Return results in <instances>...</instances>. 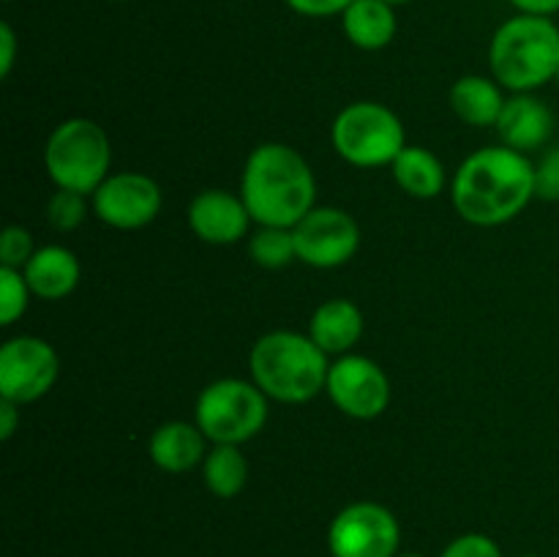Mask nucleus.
<instances>
[{
	"label": "nucleus",
	"mask_w": 559,
	"mask_h": 557,
	"mask_svg": "<svg viewBox=\"0 0 559 557\" xmlns=\"http://www.w3.org/2000/svg\"><path fill=\"white\" fill-rule=\"evenodd\" d=\"M535 200V164L513 147L469 153L451 180V202L464 222L500 227Z\"/></svg>",
	"instance_id": "f257e3e1"
},
{
	"label": "nucleus",
	"mask_w": 559,
	"mask_h": 557,
	"mask_svg": "<svg viewBox=\"0 0 559 557\" xmlns=\"http://www.w3.org/2000/svg\"><path fill=\"white\" fill-rule=\"evenodd\" d=\"M240 200L257 227L293 229L317 208V180L309 162L284 142H262L246 158Z\"/></svg>",
	"instance_id": "f03ea898"
},
{
	"label": "nucleus",
	"mask_w": 559,
	"mask_h": 557,
	"mask_svg": "<svg viewBox=\"0 0 559 557\" xmlns=\"http://www.w3.org/2000/svg\"><path fill=\"white\" fill-rule=\"evenodd\" d=\"M249 369L251 382L267 399L306 404L325 391L331 364L309 333L271 331L251 347Z\"/></svg>",
	"instance_id": "7ed1b4c3"
},
{
	"label": "nucleus",
	"mask_w": 559,
	"mask_h": 557,
	"mask_svg": "<svg viewBox=\"0 0 559 557\" xmlns=\"http://www.w3.org/2000/svg\"><path fill=\"white\" fill-rule=\"evenodd\" d=\"M489 66L506 91H538L559 71V25L551 16H511L491 36Z\"/></svg>",
	"instance_id": "20e7f679"
},
{
	"label": "nucleus",
	"mask_w": 559,
	"mask_h": 557,
	"mask_svg": "<svg viewBox=\"0 0 559 557\" xmlns=\"http://www.w3.org/2000/svg\"><path fill=\"white\" fill-rule=\"evenodd\" d=\"M44 167L58 189L93 197V191L112 175L109 134L91 118L63 120L44 145Z\"/></svg>",
	"instance_id": "39448f33"
},
{
	"label": "nucleus",
	"mask_w": 559,
	"mask_h": 557,
	"mask_svg": "<svg viewBox=\"0 0 559 557\" xmlns=\"http://www.w3.org/2000/svg\"><path fill=\"white\" fill-rule=\"evenodd\" d=\"M331 142L338 156L360 169L391 167L407 147L404 123L380 102L347 104L331 126Z\"/></svg>",
	"instance_id": "423d86ee"
},
{
	"label": "nucleus",
	"mask_w": 559,
	"mask_h": 557,
	"mask_svg": "<svg viewBox=\"0 0 559 557\" xmlns=\"http://www.w3.org/2000/svg\"><path fill=\"white\" fill-rule=\"evenodd\" d=\"M194 424L213 446H243L267 424V396L249 380L222 377L197 396Z\"/></svg>",
	"instance_id": "0eeeda50"
},
{
	"label": "nucleus",
	"mask_w": 559,
	"mask_h": 557,
	"mask_svg": "<svg viewBox=\"0 0 559 557\" xmlns=\"http://www.w3.org/2000/svg\"><path fill=\"white\" fill-rule=\"evenodd\" d=\"M399 544V519L382 502H349L328 528V549L333 557H396Z\"/></svg>",
	"instance_id": "6e6552de"
},
{
	"label": "nucleus",
	"mask_w": 559,
	"mask_h": 557,
	"mask_svg": "<svg viewBox=\"0 0 559 557\" xmlns=\"http://www.w3.org/2000/svg\"><path fill=\"white\" fill-rule=\"evenodd\" d=\"M60 375V358L52 344L41 336L9 339L0 347V399L14 404L38 402L52 391Z\"/></svg>",
	"instance_id": "1a4fd4ad"
},
{
	"label": "nucleus",
	"mask_w": 559,
	"mask_h": 557,
	"mask_svg": "<svg viewBox=\"0 0 559 557\" xmlns=\"http://www.w3.org/2000/svg\"><path fill=\"white\" fill-rule=\"evenodd\" d=\"M325 391L331 402L355 420L380 418L393 396L385 369L377 360L355 353L338 355L333 360Z\"/></svg>",
	"instance_id": "9d476101"
},
{
	"label": "nucleus",
	"mask_w": 559,
	"mask_h": 557,
	"mask_svg": "<svg viewBox=\"0 0 559 557\" xmlns=\"http://www.w3.org/2000/svg\"><path fill=\"white\" fill-rule=\"evenodd\" d=\"M298 260L320 271L344 265L360 249V227L342 208H311L293 227Z\"/></svg>",
	"instance_id": "9b49d317"
},
{
	"label": "nucleus",
	"mask_w": 559,
	"mask_h": 557,
	"mask_svg": "<svg viewBox=\"0 0 559 557\" xmlns=\"http://www.w3.org/2000/svg\"><path fill=\"white\" fill-rule=\"evenodd\" d=\"M162 205V186L145 173H112L91 197L96 218L112 229L147 227Z\"/></svg>",
	"instance_id": "f8f14e48"
},
{
	"label": "nucleus",
	"mask_w": 559,
	"mask_h": 557,
	"mask_svg": "<svg viewBox=\"0 0 559 557\" xmlns=\"http://www.w3.org/2000/svg\"><path fill=\"white\" fill-rule=\"evenodd\" d=\"M189 229L200 240L211 246H233L240 238L249 235L251 227V213L240 194L224 189H205L191 200L189 211Z\"/></svg>",
	"instance_id": "ddd939ff"
},
{
	"label": "nucleus",
	"mask_w": 559,
	"mask_h": 557,
	"mask_svg": "<svg viewBox=\"0 0 559 557\" xmlns=\"http://www.w3.org/2000/svg\"><path fill=\"white\" fill-rule=\"evenodd\" d=\"M555 131V112L533 93H513L497 120V134L502 145L519 153L538 151Z\"/></svg>",
	"instance_id": "4468645a"
},
{
	"label": "nucleus",
	"mask_w": 559,
	"mask_h": 557,
	"mask_svg": "<svg viewBox=\"0 0 559 557\" xmlns=\"http://www.w3.org/2000/svg\"><path fill=\"white\" fill-rule=\"evenodd\" d=\"M22 276H25L27 287L36 298L63 300L80 284L82 268L74 251L66 249V246L49 244L33 251L27 265L22 268Z\"/></svg>",
	"instance_id": "2eb2a0df"
},
{
	"label": "nucleus",
	"mask_w": 559,
	"mask_h": 557,
	"mask_svg": "<svg viewBox=\"0 0 559 557\" xmlns=\"http://www.w3.org/2000/svg\"><path fill=\"white\" fill-rule=\"evenodd\" d=\"M207 437L202 435V429L189 420H167V424L158 426L151 435L147 442V453H151V462L156 464L164 473H189L197 464L205 462Z\"/></svg>",
	"instance_id": "dca6fc26"
},
{
	"label": "nucleus",
	"mask_w": 559,
	"mask_h": 557,
	"mask_svg": "<svg viewBox=\"0 0 559 557\" xmlns=\"http://www.w3.org/2000/svg\"><path fill=\"white\" fill-rule=\"evenodd\" d=\"M309 336L328 355H347L364 336V311L349 298H331L314 309Z\"/></svg>",
	"instance_id": "f3484780"
},
{
	"label": "nucleus",
	"mask_w": 559,
	"mask_h": 557,
	"mask_svg": "<svg viewBox=\"0 0 559 557\" xmlns=\"http://www.w3.org/2000/svg\"><path fill=\"white\" fill-rule=\"evenodd\" d=\"M342 31L353 47L364 52H380L396 38V5L385 0H355L342 16Z\"/></svg>",
	"instance_id": "a211bd4d"
},
{
	"label": "nucleus",
	"mask_w": 559,
	"mask_h": 557,
	"mask_svg": "<svg viewBox=\"0 0 559 557\" xmlns=\"http://www.w3.org/2000/svg\"><path fill=\"white\" fill-rule=\"evenodd\" d=\"M502 91L506 87L495 76L467 74L453 82L448 98H451V109L459 115V120L484 129V126H497L500 120L502 107L508 102Z\"/></svg>",
	"instance_id": "6ab92c4d"
},
{
	"label": "nucleus",
	"mask_w": 559,
	"mask_h": 557,
	"mask_svg": "<svg viewBox=\"0 0 559 557\" xmlns=\"http://www.w3.org/2000/svg\"><path fill=\"white\" fill-rule=\"evenodd\" d=\"M393 180L415 200H435L445 189V167L440 158L420 145H407L391 164Z\"/></svg>",
	"instance_id": "aec40b11"
},
{
	"label": "nucleus",
	"mask_w": 559,
	"mask_h": 557,
	"mask_svg": "<svg viewBox=\"0 0 559 557\" xmlns=\"http://www.w3.org/2000/svg\"><path fill=\"white\" fill-rule=\"evenodd\" d=\"M202 478L211 495L222 500L238 497L249 481V462L240 453V446H213L202 462Z\"/></svg>",
	"instance_id": "412c9836"
},
{
	"label": "nucleus",
	"mask_w": 559,
	"mask_h": 557,
	"mask_svg": "<svg viewBox=\"0 0 559 557\" xmlns=\"http://www.w3.org/2000/svg\"><path fill=\"white\" fill-rule=\"evenodd\" d=\"M249 257L260 268L278 271L298 260L295 249V235L287 227H257V233L249 238Z\"/></svg>",
	"instance_id": "4be33fe9"
},
{
	"label": "nucleus",
	"mask_w": 559,
	"mask_h": 557,
	"mask_svg": "<svg viewBox=\"0 0 559 557\" xmlns=\"http://www.w3.org/2000/svg\"><path fill=\"white\" fill-rule=\"evenodd\" d=\"M31 287L16 268L0 265V325L9 328L20 320L31 304Z\"/></svg>",
	"instance_id": "5701e85b"
},
{
	"label": "nucleus",
	"mask_w": 559,
	"mask_h": 557,
	"mask_svg": "<svg viewBox=\"0 0 559 557\" xmlns=\"http://www.w3.org/2000/svg\"><path fill=\"white\" fill-rule=\"evenodd\" d=\"M87 216V197L80 191L58 189L47 202V222L58 233H74Z\"/></svg>",
	"instance_id": "b1692460"
},
{
	"label": "nucleus",
	"mask_w": 559,
	"mask_h": 557,
	"mask_svg": "<svg viewBox=\"0 0 559 557\" xmlns=\"http://www.w3.org/2000/svg\"><path fill=\"white\" fill-rule=\"evenodd\" d=\"M36 246H33V235L27 233L20 224H9L0 235V265L3 268H22L27 265V260L33 257Z\"/></svg>",
	"instance_id": "393cba45"
},
{
	"label": "nucleus",
	"mask_w": 559,
	"mask_h": 557,
	"mask_svg": "<svg viewBox=\"0 0 559 557\" xmlns=\"http://www.w3.org/2000/svg\"><path fill=\"white\" fill-rule=\"evenodd\" d=\"M440 557H502L500 544L484 533H464L442 549Z\"/></svg>",
	"instance_id": "a878e982"
},
{
	"label": "nucleus",
	"mask_w": 559,
	"mask_h": 557,
	"mask_svg": "<svg viewBox=\"0 0 559 557\" xmlns=\"http://www.w3.org/2000/svg\"><path fill=\"white\" fill-rule=\"evenodd\" d=\"M535 197L546 202H559V145L544 153L535 164Z\"/></svg>",
	"instance_id": "bb28decb"
},
{
	"label": "nucleus",
	"mask_w": 559,
	"mask_h": 557,
	"mask_svg": "<svg viewBox=\"0 0 559 557\" xmlns=\"http://www.w3.org/2000/svg\"><path fill=\"white\" fill-rule=\"evenodd\" d=\"M355 0H284L289 11L309 20H325V16H342Z\"/></svg>",
	"instance_id": "cd10ccee"
},
{
	"label": "nucleus",
	"mask_w": 559,
	"mask_h": 557,
	"mask_svg": "<svg viewBox=\"0 0 559 557\" xmlns=\"http://www.w3.org/2000/svg\"><path fill=\"white\" fill-rule=\"evenodd\" d=\"M16 47H20V44H16L14 27H11L9 22H3V25H0V76H3V80H9L11 69H14Z\"/></svg>",
	"instance_id": "c85d7f7f"
},
{
	"label": "nucleus",
	"mask_w": 559,
	"mask_h": 557,
	"mask_svg": "<svg viewBox=\"0 0 559 557\" xmlns=\"http://www.w3.org/2000/svg\"><path fill=\"white\" fill-rule=\"evenodd\" d=\"M516 9V14L533 16H555L559 14V0H508Z\"/></svg>",
	"instance_id": "c756f323"
},
{
	"label": "nucleus",
	"mask_w": 559,
	"mask_h": 557,
	"mask_svg": "<svg viewBox=\"0 0 559 557\" xmlns=\"http://www.w3.org/2000/svg\"><path fill=\"white\" fill-rule=\"evenodd\" d=\"M20 424V404L0 399V440H11Z\"/></svg>",
	"instance_id": "7c9ffc66"
},
{
	"label": "nucleus",
	"mask_w": 559,
	"mask_h": 557,
	"mask_svg": "<svg viewBox=\"0 0 559 557\" xmlns=\"http://www.w3.org/2000/svg\"><path fill=\"white\" fill-rule=\"evenodd\" d=\"M385 3H391V5H404V3H409V0H385Z\"/></svg>",
	"instance_id": "2f4dec72"
},
{
	"label": "nucleus",
	"mask_w": 559,
	"mask_h": 557,
	"mask_svg": "<svg viewBox=\"0 0 559 557\" xmlns=\"http://www.w3.org/2000/svg\"><path fill=\"white\" fill-rule=\"evenodd\" d=\"M396 557H424V555H415V552H407V555H396Z\"/></svg>",
	"instance_id": "473e14b6"
},
{
	"label": "nucleus",
	"mask_w": 559,
	"mask_h": 557,
	"mask_svg": "<svg viewBox=\"0 0 559 557\" xmlns=\"http://www.w3.org/2000/svg\"><path fill=\"white\" fill-rule=\"evenodd\" d=\"M109 3H129V0H109Z\"/></svg>",
	"instance_id": "72a5a7b5"
},
{
	"label": "nucleus",
	"mask_w": 559,
	"mask_h": 557,
	"mask_svg": "<svg viewBox=\"0 0 559 557\" xmlns=\"http://www.w3.org/2000/svg\"><path fill=\"white\" fill-rule=\"evenodd\" d=\"M555 82H557V85H559V71H557V76H555Z\"/></svg>",
	"instance_id": "f704fd0d"
},
{
	"label": "nucleus",
	"mask_w": 559,
	"mask_h": 557,
	"mask_svg": "<svg viewBox=\"0 0 559 557\" xmlns=\"http://www.w3.org/2000/svg\"><path fill=\"white\" fill-rule=\"evenodd\" d=\"M522 557H538V555H522Z\"/></svg>",
	"instance_id": "c9c22d12"
}]
</instances>
